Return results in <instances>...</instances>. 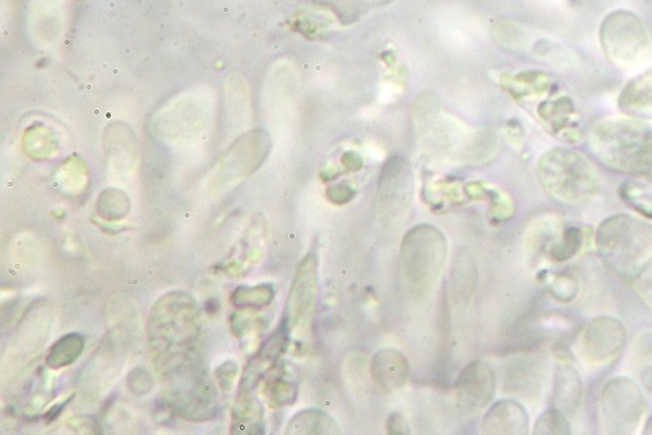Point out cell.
Returning a JSON list of instances; mask_svg holds the SVG:
<instances>
[{"mask_svg":"<svg viewBox=\"0 0 652 435\" xmlns=\"http://www.w3.org/2000/svg\"><path fill=\"white\" fill-rule=\"evenodd\" d=\"M590 147L613 172L652 183V125L637 118H611L596 123Z\"/></svg>","mask_w":652,"mask_h":435,"instance_id":"7a4b0ae2","label":"cell"},{"mask_svg":"<svg viewBox=\"0 0 652 435\" xmlns=\"http://www.w3.org/2000/svg\"><path fill=\"white\" fill-rule=\"evenodd\" d=\"M626 331L615 318H596L583 330L579 353L590 368H604L612 364L624 351Z\"/></svg>","mask_w":652,"mask_h":435,"instance_id":"9c48e42d","label":"cell"},{"mask_svg":"<svg viewBox=\"0 0 652 435\" xmlns=\"http://www.w3.org/2000/svg\"><path fill=\"white\" fill-rule=\"evenodd\" d=\"M596 245L609 270L652 309V224L613 215L599 225Z\"/></svg>","mask_w":652,"mask_h":435,"instance_id":"6da1fadb","label":"cell"},{"mask_svg":"<svg viewBox=\"0 0 652 435\" xmlns=\"http://www.w3.org/2000/svg\"><path fill=\"white\" fill-rule=\"evenodd\" d=\"M534 433L568 435L572 433V430H570V424L568 419H566L565 413L561 412L560 409L552 408L544 412L538 421H536Z\"/></svg>","mask_w":652,"mask_h":435,"instance_id":"d6986e66","label":"cell"},{"mask_svg":"<svg viewBox=\"0 0 652 435\" xmlns=\"http://www.w3.org/2000/svg\"><path fill=\"white\" fill-rule=\"evenodd\" d=\"M342 164L346 166L347 169L359 170L362 168V160L358 155H355L354 152L346 153L343 155Z\"/></svg>","mask_w":652,"mask_h":435,"instance_id":"d4e9b609","label":"cell"},{"mask_svg":"<svg viewBox=\"0 0 652 435\" xmlns=\"http://www.w3.org/2000/svg\"><path fill=\"white\" fill-rule=\"evenodd\" d=\"M543 190L561 203L577 204L593 199L600 190V176L593 162L570 148H553L536 165Z\"/></svg>","mask_w":652,"mask_h":435,"instance_id":"3957f363","label":"cell"},{"mask_svg":"<svg viewBox=\"0 0 652 435\" xmlns=\"http://www.w3.org/2000/svg\"><path fill=\"white\" fill-rule=\"evenodd\" d=\"M645 433L646 434H652V417L649 420V422H647Z\"/></svg>","mask_w":652,"mask_h":435,"instance_id":"4316f807","label":"cell"},{"mask_svg":"<svg viewBox=\"0 0 652 435\" xmlns=\"http://www.w3.org/2000/svg\"><path fill=\"white\" fill-rule=\"evenodd\" d=\"M319 302V259L315 253L300 262L286 306V326L303 330L313 321Z\"/></svg>","mask_w":652,"mask_h":435,"instance_id":"ba28073f","label":"cell"},{"mask_svg":"<svg viewBox=\"0 0 652 435\" xmlns=\"http://www.w3.org/2000/svg\"><path fill=\"white\" fill-rule=\"evenodd\" d=\"M386 429H388L389 434L393 435L410 433L409 425H407V422L403 419L400 413H393V415L389 417Z\"/></svg>","mask_w":652,"mask_h":435,"instance_id":"603a6c76","label":"cell"},{"mask_svg":"<svg viewBox=\"0 0 652 435\" xmlns=\"http://www.w3.org/2000/svg\"><path fill=\"white\" fill-rule=\"evenodd\" d=\"M547 289L559 301H572L578 292L576 280L564 274H549L546 281Z\"/></svg>","mask_w":652,"mask_h":435,"instance_id":"ffe728a7","label":"cell"},{"mask_svg":"<svg viewBox=\"0 0 652 435\" xmlns=\"http://www.w3.org/2000/svg\"><path fill=\"white\" fill-rule=\"evenodd\" d=\"M287 331H289V328H287L286 323H282L280 328L274 331L273 335L265 341L263 348L257 353L255 360L248 366L247 373H244V381H246L247 385L257 383L260 375L276 364L278 357L285 351Z\"/></svg>","mask_w":652,"mask_h":435,"instance_id":"9a60e30c","label":"cell"},{"mask_svg":"<svg viewBox=\"0 0 652 435\" xmlns=\"http://www.w3.org/2000/svg\"><path fill=\"white\" fill-rule=\"evenodd\" d=\"M84 341L79 335H67L60 339L51 349L49 364L53 368H63L72 364L83 352Z\"/></svg>","mask_w":652,"mask_h":435,"instance_id":"e0dca14e","label":"cell"},{"mask_svg":"<svg viewBox=\"0 0 652 435\" xmlns=\"http://www.w3.org/2000/svg\"><path fill=\"white\" fill-rule=\"evenodd\" d=\"M413 172L409 162L401 156H394L385 162L380 173L379 208L385 220L397 223L406 219L414 195Z\"/></svg>","mask_w":652,"mask_h":435,"instance_id":"52a82bcc","label":"cell"},{"mask_svg":"<svg viewBox=\"0 0 652 435\" xmlns=\"http://www.w3.org/2000/svg\"><path fill=\"white\" fill-rule=\"evenodd\" d=\"M599 425L607 434L636 432L646 403L641 388L628 378L612 379L599 395Z\"/></svg>","mask_w":652,"mask_h":435,"instance_id":"8992f818","label":"cell"},{"mask_svg":"<svg viewBox=\"0 0 652 435\" xmlns=\"http://www.w3.org/2000/svg\"><path fill=\"white\" fill-rule=\"evenodd\" d=\"M582 399V382L572 365H561L557 369L553 400L555 408L565 415H576Z\"/></svg>","mask_w":652,"mask_h":435,"instance_id":"5bb4252c","label":"cell"},{"mask_svg":"<svg viewBox=\"0 0 652 435\" xmlns=\"http://www.w3.org/2000/svg\"><path fill=\"white\" fill-rule=\"evenodd\" d=\"M298 391L297 387L293 383L287 381H277L272 387V400L277 405H286L295 402L297 399Z\"/></svg>","mask_w":652,"mask_h":435,"instance_id":"7402d4cb","label":"cell"},{"mask_svg":"<svg viewBox=\"0 0 652 435\" xmlns=\"http://www.w3.org/2000/svg\"><path fill=\"white\" fill-rule=\"evenodd\" d=\"M448 257V242L436 226L416 225L403 237L401 271L414 296H426L439 281Z\"/></svg>","mask_w":652,"mask_h":435,"instance_id":"277c9868","label":"cell"},{"mask_svg":"<svg viewBox=\"0 0 652 435\" xmlns=\"http://www.w3.org/2000/svg\"><path fill=\"white\" fill-rule=\"evenodd\" d=\"M371 374L373 381L386 394L402 390L410 378V365L407 358L396 349H381L372 358Z\"/></svg>","mask_w":652,"mask_h":435,"instance_id":"8fae6325","label":"cell"},{"mask_svg":"<svg viewBox=\"0 0 652 435\" xmlns=\"http://www.w3.org/2000/svg\"><path fill=\"white\" fill-rule=\"evenodd\" d=\"M599 42L609 62L634 67L649 57L651 37L641 17L628 10H616L604 17Z\"/></svg>","mask_w":652,"mask_h":435,"instance_id":"5b68a950","label":"cell"},{"mask_svg":"<svg viewBox=\"0 0 652 435\" xmlns=\"http://www.w3.org/2000/svg\"><path fill=\"white\" fill-rule=\"evenodd\" d=\"M483 434L525 435L529 433V416L514 400H501L489 408L480 425Z\"/></svg>","mask_w":652,"mask_h":435,"instance_id":"7c38bea8","label":"cell"},{"mask_svg":"<svg viewBox=\"0 0 652 435\" xmlns=\"http://www.w3.org/2000/svg\"><path fill=\"white\" fill-rule=\"evenodd\" d=\"M583 242V232L577 226H569L564 230L561 240L551 247V258L556 262H566L572 259L581 249Z\"/></svg>","mask_w":652,"mask_h":435,"instance_id":"ac0fdd59","label":"cell"},{"mask_svg":"<svg viewBox=\"0 0 652 435\" xmlns=\"http://www.w3.org/2000/svg\"><path fill=\"white\" fill-rule=\"evenodd\" d=\"M617 105L626 117L652 119V66L625 84Z\"/></svg>","mask_w":652,"mask_h":435,"instance_id":"4fadbf2b","label":"cell"},{"mask_svg":"<svg viewBox=\"0 0 652 435\" xmlns=\"http://www.w3.org/2000/svg\"><path fill=\"white\" fill-rule=\"evenodd\" d=\"M642 381L643 385L652 391V368L645 370V373L642 374Z\"/></svg>","mask_w":652,"mask_h":435,"instance_id":"484cf974","label":"cell"},{"mask_svg":"<svg viewBox=\"0 0 652 435\" xmlns=\"http://www.w3.org/2000/svg\"><path fill=\"white\" fill-rule=\"evenodd\" d=\"M353 195L354 191L347 186L332 187V189L328 191L329 199L337 204H345L349 202V200L353 198Z\"/></svg>","mask_w":652,"mask_h":435,"instance_id":"cb8c5ba5","label":"cell"},{"mask_svg":"<svg viewBox=\"0 0 652 435\" xmlns=\"http://www.w3.org/2000/svg\"><path fill=\"white\" fill-rule=\"evenodd\" d=\"M495 392L496 375L482 361L467 365L454 386L457 402L466 412H479L488 407Z\"/></svg>","mask_w":652,"mask_h":435,"instance_id":"30bf717a","label":"cell"},{"mask_svg":"<svg viewBox=\"0 0 652 435\" xmlns=\"http://www.w3.org/2000/svg\"><path fill=\"white\" fill-rule=\"evenodd\" d=\"M340 425L328 413L320 409H304L297 413L287 425V434L294 435H337Z\"/></svg>","mask_w":652,"mask_h":435,"instance_id":"2e32d148","label":"cell"},{"mask_svg":"<svg viewBox=\"0 0 652 435\" xmlns=\"http://www.w3.org/2000/svg\"><path fill=\"white\" fill-rule=\"evenodd\" d=\"M237 304L240 306L264 307L268 306L274 298V290L269 285H260L257 288L238 289Z\"/></svg>","mask_w":652,"mask_h":435,"instance_id":"44dd1931","label":"cell"}]
</instances>
